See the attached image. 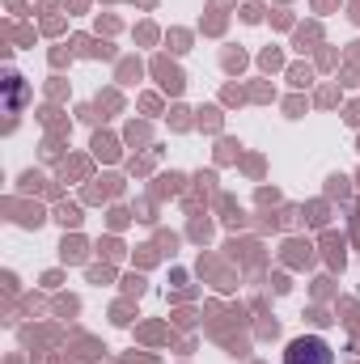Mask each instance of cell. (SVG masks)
Masks as SVG:
<instances>
[{"label":"cell","instance_id":"cell-1","mask_svg":"<svg viewBox=\"0 0 360 364\" xmlns=\"http://www.w3.org/2000/svg\"><path fill=\"white\" fill-rule=\"evenodd\" d=\"M284 364H335V352H331L327 339H318V335H301V339L288 343Z\"/></svg>","mask_w":360,"mask_h":364}]
</instances>
